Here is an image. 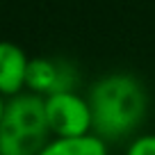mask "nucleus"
<instances>
[{
  "label": "nucleus",
  "mask_w": 155,
  "mask_h": 155,
  "mask_svg": "<svg viewBox=\"0 0 155 155\" xmlns=\"http://www.w3.org/2000/svg\"><path fill=\"white\" fill-rule=\"evenodd\" d=\"M87 98L94 116V135L103 137L107 144L132 137L148 112L144 82L126 71L101 75L89 87Z\"/></svg>",
  "instance_id": "1"
},
{
  "label": "nucleus",
  "mask_w": 155,
  "mask_h": 155,
  "mask_svg": "<svg viewBox=\"0 0 155 155\" xmlns=\"http://www.w3.org/2000/svg\"><path fill=\"white\" fill-rule=\"evenodd\" d=\"M50 137L44 98L32 91L7 98L0 121V155H37Z\"/></svg>",
  "instance_id": "2"
},
{
  "label": "nucleus",
  "mask_w": 155,
  "mask_h": 155,
  "mask_svg": "<svg viewBox=\"0 0 155 155\" xmlns=\"http://www.w3.org/2000/svg\"><path fill=\"white\" fill-rule=\"evenodd\" d=\"M46 121L53 137H84L94 132V116L89 98L78 89L57 91L44 98Z\"/></svg>",
  "instance_id": "3"
},
{
  "label": "nucleus",
  "mask_w": 155,
  "mask_h": 155,
  "mask_svg": "<svg viewBox=\"0 0 155 155\" xmlns=\"http://www.w3.org/2000/svg\"><path fill=\"white\" fill-rule=\"evenodd\" d=\"M78 71L59 57H30L28 66V84L25 89L37 96L46 98L57 91L75 89Z\"/></svg>",
  "instance_id": "4"
},
{
  "label": "nucleus",
  "mask_w": 155,
  "mask_h": 155,
  "mask_svg": "<svg viewBox=\"0 0 155 155\" xmlns=\"http://www.w3.org/2000/svg\"><path fill=\"white\" fill-rule=\"evenodd\" d=\"M28 66L30 55L23 46L9 39H0V94L5 98L28 91Z\"/></svg>",
  "instance_id": "5"
},
{
  "label": "nucleus",
  "mask_w": 155,
  "mask_h": 155,
  "mask_svg": "<svg viewBox=\"0 0 155 155\" xmlns=\"http://www.w3.org/2000/svg\"><path fill=\"white\" fill-rule=\"evenodd\" d=\"M37 155H110V146L94 132L84 137H50Z\"/></svg>",
  "instance_id": "6"
},
{
  "label": "nucleus",
  "mask_w": 155,
  "mask_h": 155,
  "mask_svg": "<svg viewBox=\"0 0 155 155\" xmlns=\"http://www.w3.org/2000/svg\"><path fill=\"white\" fill-rule=\"evenodd\" d=\"M123 155H155V132L135 135L126 146Z\"/></svg>",
  "instance_id": "7"
},
{
  "label": "nucleus",
  "mask_w": 155,
  "mask_h": 155,
  "mask_svg": "<svg viewBox=\"0 0 155 155\" xmlns=\"http://www.w3.org/2000/svg\"><path fill=\"white\" fill-rule=\"evenodd\" d=\"M5 107H7V98L0 94V121H2V114H5Z\"/></svg>",
  "instance_id": "8"
}]
</instances>
